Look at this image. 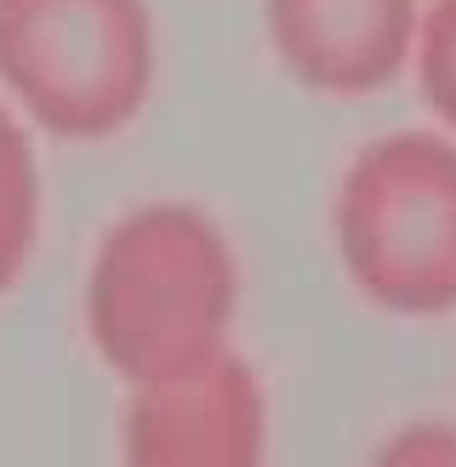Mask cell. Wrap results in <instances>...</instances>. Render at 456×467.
<instances>
[{
    "mask_svg": "<svg viewBox=\"0 0 456 467\" xmlns=\"http://www.w3.org/2000/svg\"><path fill=\"white\" fill-rule=\"evenodd\" d=\"M240 263L189 200H149L109 223L86 268V337L126 388L177 377L234 337Z\"/></svg>",
    "mask_w": 456,
    "mask_h": 467,
    "instance_id": "1",
    "label": "cell"
},
{
    "mask_svg": "<svg viewBox=\"0 0 456 467\" xmlns=\"http://www.w3.org/2000/svg\"><path fill=\"white\" fill-rule=\"evenodd\" d=\"M337 256L365 302L399 319L456 314V137L388 131L337 182Z\"/></svg>",
    "mask_w": 456,
    "mask_h": 467,
    "instance_id": "2",
    "label": "cell"
},
{
    "mask_svg": "<svg viewBox=\"0 0 456 467\" xmlns=\"http://www.w3.org/2000/svg\"><path fill=\"white\" fill-rule=\"evenodd\" d=\"M149 0H0V86L63 143H103L154 91Z\"/></svg>",
    "mask_w": 456,
    "mask_h": 467,
    "instance_id": "3",
    "label": "cell"
},
{
    "mask_svg": "<svg viewBox=\"0 0 456 467\" xmlns=\"http://www.w3.org/2000/svg\"><path fill=\"white\" fill-rule=\"evenodd\" d=\"M268 400L234 348L131 388L120 416L126 467H263Z\"/></svg>",
    "mask_w": 456,
    "mask_h": 467,
    "instance_id": "4",
    "label": "cell"
},
{
    "mask_svg": "<svg viewBox=\"0 0 456 467\" xmlns=\"http://www.w3.org/2000/svg\"><path fill=\"white\" fill-rule=\"evenodd\" d=\"M422 0H263L280 68L326 98H371L410 63Z\"/></svg>",
    "mask_w": 456,
    "mask_h": 467,
    "instance_id": "5",
    "label": "cell"
},
{
    "mask_svg": "<svg viewBox=\"0 0 456 467\" xmlns=\"http://www.w3.org/2000/svg\"><path fill=\"white\" fill-rule=\"evenodd\" d=\"M40 240V166L23 120L0 103V296H6Z\"/></svg>",
    "mask_w": 456,
    "mask_h": 467,
    "instance_id": "6",
    "label": "cell"
},
{
    "mask_svg": "<svg viewBox=\"0 0 456 467\" xmlns=\"http://www.w3.org/2000/svg\"><path fill=\"white\" fill-rule=\"evenodd\" d=\"M410 68L428 114L456 137V0H428L410 35Z\"/></svg>",
    "mask_w": 456,
    "mask_h": 467,
    "instance_id": "7",
    "label": "cell"
},
{
    "mask_svg": "<svg viewBox=\"0 0 456 467\" xmlns=\"http://www.w3.org/2000/svg\"><path fill=\"white\" fill-rule=\"evenodd\" d=\"M371 467H456V428L451 422H410L382 439Z\"/></svg>",
    "mask_w": 456,
    "mask_h": 467,
    "instance_id": "8",
    "label": "cell"
}]
</instances>
